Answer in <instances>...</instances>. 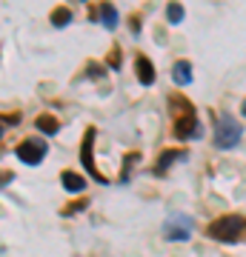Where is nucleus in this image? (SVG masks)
I'll return each instance as SVG.
<instances>
[{"label": "nucleus", "instance_id": "f257e3e1", "mask_svg": "<svg viewBox=\"0 0 246 257\" xmlns=\"http://www.w3.org/2000/svg\"><path fill=\"white\" fill-rule=\"evenodd\" d=\"M243 231H246L243 217L240 214H226V217H218L215 223H209L206 234L212 240H218V243H235V240L243 237Z\"/></svg>", "mask_w": 246, "mask_h": 257}, {"label": "nucleus", "instance_id": "f03ea898", "mask_svg": "<svg viewBox=\"0 0 246 257\" xmlns=\"http://www.w3.org/2000/svg\"><path fill=\"white\" fill-rule=\"evenodd\" d=\"M240 123L235 117H229V114H220L215 120V146L218 149H232L240 143Z\"/></svg>", "mask_w": 246, "mask_h": 257}, {"label": "nucleus", "instance_id": "7ed1b4c3", "mask_svg": "<svg viewBox=\"0 0 246 257\" xmlns=\"http://www.w3.org/2000/svg\"><path fill=\"white\" fill-rule=\"evenodd\" d=\"M175 135H178L181 140H198L203 135L201 123H198V114H195L192 106H186V111L175 117Z\"/></svg>", "mask_w": 246, "mask_h": 257}, {"label": "nucleus", "instance_id": "20e7f679", "mask_svg": "<svg viewBox=\"0 0 246 257\" xmlns=\"http://www.w3.org/2000/svg\"><path fill=\"white\" fill-rule=\"evenodd\" d=\"M46 152H49L46 140H23V143L15 149V155H18L23 163H29V166H37L46 157Z\"/></svg>", "mask_w": 246, "mask_h": 257}, {"label": "nucleus", "instance_id": "39448f33", "mask_svg": "<svg viewBox=\"0 0 246 257\" xmlns=\"http://www.w3.org/2000/svg\"><path fill=\"white\" fill-rule=\"evenodd\" d=\"M163 234H166V240H189L192 237V220L186 214H172L163 223Z\"/></svg>", "mask_w": 246, "mask_h": 257}, {"label": "nucleus", "instance_id": "423d86ee", "mask_svg": "<svg viewBox=\"0 0 246 257\" xmlns=\"http://www.w3.org/2000/svg\"><path fill=\"white\" fill-rule=\"evenodd\" d=\"M92 149H95V128H89L86 132V138H83V149H80V160L83 166H86V172H89L95 180H101L103 186H106V177L98 172V166H95V157H92Z\"/></svg>", "mask_w": 246, "mask_h": 257}, {"label": "nucleus", "instance_id": "0eeeda50", "mask_svg": "<svg viewBox=\"0 0 246 257\" xmlns=\"http://www.w3.org/2000/svg\"><path fill=\"white\" fill-rule=\"evenodd\" d=\"M135 69H137V80L143 83V86H152V83H155V66L149 63L143 55H137Z\"/></svg>", "mask_w": 246, "mask_h": 257}, {"label": "nucleus", "instance_id": "6e6552de", "mask_svg": "<svg viewBox=\"0 0 246 257\" xmlns=\"http://www.w3.org/2000/svg\"><path fill=\"white\" fill-rule=\"evenodd\" d=\"M172 80L178 83V86H189L192 83V66L186 63V60H178V63L172 66Z\"/></svg>", "mask_w": 246, "mask_h": 257}, {"label": "nucleus", "instance_id": "1a4fd4ad", "mask_svg": "<svg viewBox=\"0 0 246 257\" xmlns=\"http://www.w3.org/2000/svg\"><path fill=\"white\" fill-rule=\"evenodd\" d=\"M60 180H63V186L69 189V192H83V189H86V180H83L77 172H63Z\"/></svg>", "mask_w": 246, "mask_h": 257}, {"label": "nucleus", "instance_id": "9d476101", "mask_svg": "<svg viewBox=\"0 0 246 257\" xmlns=\"http://www.w3.org/2000/svg\"><path fill=\"white\" fill-rule=\"evenodd\" d=\"M101 23H103L106 29H115V26H118V9H115L112 3H103V6H101Z\"/></svg>", "mask_w": 246, "mask_h": 257}, {"label": "nucleus", "instance_id": "9b49d317", "mask_svg": "<svg viewBox=\"0 0 246 257\" xmlns=\"http://www.w3.org/2000/svg\"><path fill=\"white\" fill-rule=\"evenodd\" d=\"M37 128L43 132V135H55L57 132V120L52 114H43V117H37Z\"/></svg>", "mask_w": 246, "mask_h": 257}, {"label": "nucleus", "instance_id": "f8f14e48", "mask_svg": "<svg viewBox=\"0 0 246 257\" xmlns=\"http://www.w3.org/2000/svg\"><path fill=\"white\" fill-rule=\"evenodd\" d=\"M178 157H183V152H166V155L157 160V175H163L166 169L172 166V160H178Z\"/></svg>", "mask_w": 246, "mask_h": 257}, {"label": "nucleus", "instance_id": "ddd939ff", "mask_svg": "<svg viewBox=\"0 0 246 257\" xmlns=\"http://www.w3.org/2000/svg\"><path fill=\"white\" fill-rule=\"evenodd\" d=\"M52 23H55V26H66V23H72V12H69V9H55V12H52Z\"/></svg>", "mask_w": 246, "mask_h": 257}, {"label": "nucleus", "instance_id": "4468645a", "mask_svg": "<svg viewBox=\"0 0 246 257\" xmlns=\"http://www.w3.org/2000/svg\"><path fill=\"white\" fill-rule=\"evenodd\" d=\"M166 18L172 20V23H181V20H183V6H178V3H172V6L166 9Z\"/></svg>", "mask_w": 246, "mask_h": 257}, {"label": "nucleus", "instance_id": "2eb2a0df", "mask_svg": "<svg viewBox=\"0 0 246 257\" xmlns=\"http://www.w3.org/2000/svg\"><path fill=\"white\" fill-rule=\"evenodd\" d=\"M18 123V114H3V126H15Z\"/></svg>", "mask_w": 246, "mask_h": 257}, {"label": "nucleus", "instance_id": "dca6fc26", "mask_svg": "<svg viewBox=\"0 0 246 257\" xmlns=\"http://www.w3.org/2000/svg\"><path fill=\"white\" fill-rule=\"evenodd\" d=\"M243 114H246V100H243Z\"/></svg>", "mask_w": 246, "mask_h": 257}]
</instances>
